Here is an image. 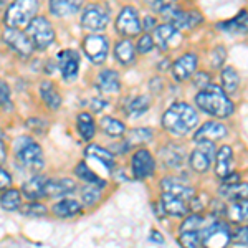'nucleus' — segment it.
<instances>
[{
    "label": "nucleus",
    "instance_id": "nucleus-15",
    "mask_svg": "<svg viewBox=\"0 0 248 248\" xmlns=\"http://www.w3.org/2000/svg\"><path fill=\"white\" fill-rule=\"evenodd\" d=\"M154 43L162 50H169L170 46H175L181 42V35L179 30L174 29L170 23H164L154 29Z\"/></svg>",
    "mask_w": 248,
    "mask_h": 248
},
{
    "label": "nucleus",
    "instance_id": "nucleus-43",
    "mask_svg": "<svg viewBox=\"0 0 248 248\" xmlns=\"http://www.w3.org/2000/svg\"><path fill=\"white\" fill-rule=\"evenodd\" d=\"M207 225V220L199 217V215H190V217H187L186 220H184V223L181 225V232L182 230H202L203 227Z\"/></svg>",
    "mask_w": 248,
    "mask_h": 248
},
{
    "label": "nucleus",
    "instance_id": "nucleus-22",
    "mask_svg": "<svg viewBox=\"0 0 248 248\" xmlns=\"http://www.w3.org/2000/svg\"><path fill=\"white\" fill-rule=\"evenodd\" d=\"M220 197L225 201H242V199L248 197V184L243 182H235V184H222L218 190Z\"/></svg>",
    "mask_w": 248,
    "mask_h": 248
},
{
    "label": "nucleus",
    "instance_id": "nucleus-47",
    "mask_svg": "<svg viewBox=\"0 0 248 248\" xmlns=\"http://www.w3.org/2000/svg\"><path fill=\"white\" fill-rule=\"evenodd\" d=\"M10 103V90L3 79H0V108L9 106Z\"/></svg>",
    "mask_w": 248,
    "mask_h": 248
},
{
    "label": "nucleus",
    "instance_id": "nucleus-45",
    "mask_svg": "<svg viewBox=\"0 0 248 248\" xmlns=\"http://www.w3.org/2000/svg\"><path fill=\"white\" fill-rule=\"evenodd\" d=\"M227 58V51L223 46H217L214 51H212V57H210V63H212V68H220L223 65Z\"/></svg>",
    "mask_w": 248,
    "mask_h": 248
},
{
    "label": "nucleus",
    "instance_id": "nucleus-12",
    "mask_svg": "<svg viewBox=\"0 0 248 248\" xmlns=\"http://www.w3.org/2000/svg\"><path fill=\"white\" fill-rule=\"evenodd\" d=\"M215 157V146L214 141H202L199 142V147L190 154V167L195 172H207L210 167V162Z\"/></svg>",
    "mask_w": 248,
    "mask_h": 248
},
{
    "label": "nucleus",
    "instance_id": "nucleus-16",
    "mask_svg": "<svg viewBox=\"0 0 248 248\" xmlns=\"http://www.w3.org/2000/svg\"><path fill=\"white\" fill-rule=\"evenodd\" d=\"M195 68H197V57L194 53H186L172 65V75L177 81H186L194 75Z\"/></svg>",
    "mask_w": 248,
    "mask_h": 248
},
{
    "label": "nucleus",
    "instance_id": "nucleus-6",
    "mask_svg": "<svg viewBox=\"0 0 248 248\" xmlns=\"http://www.w3.org/2000/svg\"><path fill=\"white\" fill-rule=\"evenodd\" d=\"M161 14L164 15V18L170 23L174 29L177 30H189V29H194V27L201 25L203 22V17L202 14L195 10H190V12H184L177 7L170 5L167 9H164Z\"/></svg>",
    "mask_w": 248,
    "mask_h": 248
},
{
    "label": "nucleus",
    "instance_id": "nucleus-23",
    "mask_svg": "<svg viewBox=\"0 0 248 248\" xmlns=\"http://www.w3.org/2000/svg\"><path fill=\"white\" fill-rule=\"evenodd\" d=\"M45 177L35 175L22 186V194L30 201H38L40 197H45Z\"/></svg>",
    "mask_w": 248,
    "mask_h": 248
},
{
    "label": "nucleus",
    "instance_id": "nucleus-50",
    "mask_svg": "<svg viewBox=\"0 0 248 248\" xmlns=\"http://www.w3.org/2000/svg\"><path fill=\"white\" fill-rule=\"evenodd\" d=\"M10 184H12L10 174H9V172H7L5 169H2V167H0V192L9 189Z\"/></svg>",
    "mask_w": 248,
    "mask_h": 248
},
{
    "label": "nucleus",
    "instance_id": "nucleus-7",
    "mask_svg": "<svg viewBox=\"0 0 248 248\" xmlns=\"http://www.w3.org/2000/svg\"><path fill=\"white\" fill-rule=\"evenodd\" d=\"M230 230L222 220H214L202 229V245L205 247H225L230 243Z\"/></svg>",
    "mask_w": 248,
    "mask_h": 248
},
{
    "label": "nucleus",
    "instance_id": "nucleus-9",
    "mask_svg": "<svg viewBox=\"0 0 248 248\" xmlns=\"http://www.w3.org/2000/svg\"><path fill=\"white\" fill-rule=\"evenodd\" d=\"M108 23H109V10L103 5H90L81 15V27L90 31L106 29Z\"/></svg>",
    "mask_w": 248,
    "mask_h": 248
},
{
    "label": "nucleus",
    "instance_id": "nucleus-14",
    "mask_svg": "<svg viewBox=\"0 0 248 248\" xmlns=\"http://www.w3.org/2000/svg\"><path fill=\"white\" fill-rule=\"evenodd\" d=\"M161 207L166 214L174 215V217H184L189 214L190 202L174 194H169V192H164L161 197Z\"/></svg>",
    "mask_w": 248,
    "mask_h": 248
},
{
    "label": "nucleus",
    "instance_id": "nucleus-51",
    "mask_svg": "<svg viewBox=\"0 0 248 248\" xmlns=\"http://www.w3.org/2000/svg\"><path fill=\"white\" fill-rule=\"evenodd\" d=\"M155 27H157V25H155V18L154 17H146L141 22V29H144L146 31H149L151 29H155Z\"/></svg>",
    "mask_w": 248,
    "mask_h": 248
},
{
    "label": "nucleus",
    "instance_id": "nucleus-2",
    "mask_svg": "<svg viewBox=\"0 0 248 248\" xmlns=\"http://www.w3.org/2000/svg\"><path fill=\"white\" fill-rule=\"evenodd\" d=\"M195 103L202 111L215 118H229L233 113V105L220 86L209 85L195 96Z\"/></svg>",
    "mask_w": 248,
    "mask_h": 248
},
{
    "label": "nucleus",
    "instance_id": "nucleus-31",
    "mask_svg": "<svg viewBox=\"0 0 248 248\" xmlns=\"http://www.w3.org/2000/svg\"><path fill=\"white\" fill-rule=\"evenodd\" d=\"M149 106H151L149 98H146V96H138V98L127 101L126 113H127V116H131V118H139V116L144 114L147 109H149Z\"/></svg>",
    "mask_w": 248,
    "mask_h": 248
},
{
    "label": "nucleus",
    "instance_id": "nucleus-26",
    "mask_svg": "<svg viewBox=\"0 0 248 248\" xmlns=\"http://www.w3.org/2000/svg\"><path fill=\"white\" fill-rule=\"evenodd\" d=\"M217 157V167H215V172L220 177H225L227 174L232 172V162H233V154H232V149L229 146H222L218 149V153L215 154Z\"/></svg>",
    "mask_w": 248,
    "mask_h": 248
},
{
    "label": "nucleus",
    "instance_id": "nucleus-38",
    "mask_svg": "<svg viewBox=\"0 0 248 248\" xmlns=\"http://www.w3.org/2000/svg\"><path fill=\"white\" fill-rule=\"evenodd\" d=\"M101 127L106 134L113 136V138H119V136H123L124 133H126L124 124L121 121H118V119L109 118V116H106V118L101 119Z\"/></svg>",
    "mask_w": 248,
    "mask_h": 248
},
{
    "label": "nucleus",
    "instance_id": "nucleus-29",
    "mask_svg": "<svg viewBox=\"0 0 248 248\" xmlns=\"http://www.w3.org/2000/svg\"><path fill=\"white\" fill-rule=\"evenodd\" d=\"M81 212L79 202L73 201V199H63L58 203L53 205V214L60 218H68V217H75Z\"/></svg>",
    "mask_w": 248,
    "mask_h": 248
},
{
    "label": "nucleus",
    "instance_id": "nucleus-8",
    "mask_svg": "<svg viewBox=\"0 0 248 248\" xmlns=\"http://www.w3.org/2000/svg\"><path fill=\"white\" fill-rule=\"evenodd\" d=\"M83 51L91 60V63L101 65L108 57V51H109V42L105 35H88L83 40Z\"/></svg>",
    "mask_w": 248,
    "mask_h": 248
},
{
    "label": "nucleus",
    "instance_id": "nucleus-42",
    "mask_svg": "<svg viewBox=\"0 0 248 248\" xmlns=\"http://www.w3.org/2000/svg\"><path fill=\"white\" fill-rule=\"evenodd\" d=\"M23 215H29V217H43L46 215V207L40 202H35L31 201V203H27V205L20 207Z\"/></svg>",
    "mask_w": 248,
    "mask_h": 248
},
{
    "label": "nucleus",
    "instance_id": "nucleus-28",
    "mask_svg": "<svg viewBox=\"0 0 248 248\" xmlns=\"http://www.w3.org/2000/svg\"><path fill=\"white\" fill-rule=\"evenodd\" d=\"M114 57L121 65H129V63L134 62L136 46L129 40H121V42H118L114 46Z\"/></svg>",
    "mask_w": 248,
    "mask_h": 248
},
{
    "label": "nucleus",
    "instance_id": "nucleus-54",
    "mask_svg": "<svg viewBox=\"0 0 248 248\" xmlns=\"http://www.w3.org/2000/svg\"><path fill=\"white\" fill-rule=\"evenodd\" d=\"M5 157H7L5 146H3V141H0V164H3V162H5Z\"/></svg>",
    "mask_w": 248,
    "mask_h": 248
},
{
    "label": "nucleus",
    "instance_id": "nucleus-25",
    "mask_svg": "<svg viewBox=\"0 0 248 248\" xmlns=\"http://www.w3.org/2000/svg\"><path fill=\"white\" fill-rule=\"evenodd\" d=\"M40 96H42L43 103L53 111L58 109L60 105H62V96H60L53 83H50V81H43L42 85H40Z\"/></svg>",
    "mask_w": 248,
    "mask_h": 248
},
{
    "label": "nucleus",
    "instance_id": "nucleus-24",
    "mask_svg": "<svg viewBox=\"0 0 248 248\" xmlns=\"http://www.w3.org/2000/svg\"><path fill=\"white\" fill-rule=\"evenodd\" d=\"M98 88L105 93H118L121 90V81L119 75L114 70H105L98 77Z\"/></svg>",
    "mask_w": 248,
    "mask_h": 248
},
{
    "label": "nucleus",
    "instance_id": "nucleus-49",
    "mask_svg": "<svg viewBox=\"0 0 248 248\" xmlns=\"http://www.w3.org/2000/svg\"><path fill=\"white\" fill-rule=\"evenodd\" d=\"M209 85H210V77H209V75L203 73V71L195 75V78H194V86L195 88H201V90H203V88H207Z\"/></svg>",
    "mask_w": 248,
    "mask_h": 248
},
{
    "label": "nucleus",
    "instance_id": "nucleus-34",
    "mask_svg": "<svg viewBox=\"0 0 248 248\" xmlns=\"http://www.w3.org/2000/svg\"><path fill=\"white\" fill-rule=\"evenodd\" d=\"M238 75L237 71H235V68L232 66H227L222 70V90L225 91V93H235L238 88Z\"/></svg>",
    "mask_w": 248,
    "mask_h": 248
},
{
    "label": "nucleus",
    "instance_id": "nucleus-48",
    "mask_svg": "<svg viewBox=\"0 0 248 248\" xmlns=\"http://www.w3.org/2000/svg\"><path fill=\"white\" fill-rule=\"evenodd\" d=\"M146 2L149 3L155 12H162L164 9H167V7L174 5L175 0H146Z\"/></svg>",
    "mask_w": 248,
    "mask_h": 248
},
{
    "label": "nucleus",
    "instance_id": "nucleus-41",
    "mask_svg": "<svg viewBox=\"0 0 248 248\" xmlns=\"http://www.w3.org/2000/svg\"><path fill=\"white\" fill-rule=\"evenodd\" d=\"M99 189H101V187L90 184V186L81 190V201L85 202L86 205H94V203L99 201V197H101V190Z\"/></svg>",
    "mask_w": 248,
    "mask_h": 248
},
{
    "label": "nucleus",
    "instance_id": "nucleus-53",
    "mask_svg": "<svg viewBox=\"0 0 248 248\" xmlns=\"http://www.w3.org/2000/svg\"><path fill=\"white\" fill-rule=\"evenodd\" d=\"M106 105H108V103L103 101V99H93V103H91V108H93V111H101Z\"/></svg>",
    "mask_w": 248,
    "mask_h": 248
},
{
    "label": "nucleus",
    "instance_id": "nucleus-1",
    "mask_svg": "<svg viewBox=\"0 0 248 248\" xmlns=\"http://www.w3.org/2000/svg\"><path fill=\"white\" fill-rule=\"evenodd\" d=\"M199 123V114L187 103H175L164 113L162 126L175 136L189 134Z\"/></svg>",
    "mask_w": 248,
    "mask_h": 248
},
{
    "label": "nucleus",
    "instance_id": "nucleus-55",
    "mask_svg": "<svg viewBox=\"0 0 248 248\" xmlns=\"http://www.w3.org/2000/svg\"><path fill=\"white\" fill-rule=\"evenodd\" d=\"M151 240H154V242H159V243H164V238L157 233V232H153V235H151Z\"/></svg>",
    "mask_w": 248,
    "mask_h": 248
},
{
    "label": "nucleus",
    "instance_id": "nucleus-46",
    "mask_svg": "<svg viewBox=\"0 0 248 248\" xmlns=\"http://www.w3.org/2000/svg\"><path fill=\"white\" fill-rule=\"evenodd\" d=\"M230 242H233L237 247H248V229H240L237 233L232 237Z\"/></svg>",
    "mask_w": 248,
    "mask_h": 248
},
{
    "label": "nucleus",
    "instance_id": "nucleus-13",
    "mask_svg": "<svg viewBox=\"0 0 248 248\" xmlns=\"http://www.w3.org/2000/svg\"><path fill=\"white\" fill-rule=\"evenodd\" d=\"M131 167H133V174L136 179H147L154 174L155 170V162L151 155L149 151L139 149L138 153L133 155L131 161Z\"/></svg>",
    "mask_w": 248,
    "mask_h": 248
},
{
    "label": "nucleus",
    "instance_id": "nucleus-40",
    "mask_svg": "<svg viewBox=\"0 0 248 248\" xmlns=\"http://www.w3.org/2000/svg\"><path fill=\"white\" fill-rule=\"evenodd\" d=\"M151 139H153V131L147 129V127H138V129L129 131L126 142L127 144H142V142H149Z\"/></svg>",
    "mask_w": 248,
    "mask_h": 248
},
{
    "label": "nucleus",
    "instance_id": "nucleus-17",
    "mask_svg": "<svg viewBox=\"0 0 248 248\" xmlns=\"http://www.w3.org/2000/svg\"><path fill=\"white\" fill-rule=\"evenodd\" d=\"M58 66L62 70V75L65 79H73L77 78L78 70H79V57L77 51L66 50L62 51L58 57Z\"/></svg>",
    "mask_w": 248,
    "mask_h": 248
},
{
    "label": "nucleus",
    "instance_id": "nucleus-4",
    "mask_svg": "<svg viewBox=\"0 0 248 248\" xmlns=\"http://www.w3.org/2000/svg\"><path fill=\"white\" fill-rule=\"evenodd\" d=\"M15 155L17 161L25 169L38 170L43 166V151L40 144L31 141L30 138H20L15 142Z\"/></svg>",
    "mask_w": 248,
    "mask_h": 248
},
{
    "label": "nucleus",
    "instance_id": "nucleus-52",
    "mask_svg": "<svg viewBox=\"0 0 248 248\" xmlns=\"http://www.w3.org/2000/svg\"><path fill=\"white\" fill-rule=\"evenodd\" d=\"M238 181H240V175L235 174V172H233V174L230 172V174H227L225 177H222V184H235Z\"/></svg>",
    "mask_w": 248,
    "mask_h": 248
},
{
    "label": "nucleus",
    "instance_id": "nucleus-56",
    "mask_svg": "<svg viewBox=\"0 0 248 248\" xmlns=\"http://www.w3.org/2000/svg\"><path fill=\"white\" fill-rule=\"evenodd\" d=\"M0 141H3V131H2V127H0Z\"/></svg>",
    "mask_w": 248,
    "mask_h": 248
},
{
    "label": "nucleus",
    "instance_id": "nucleus-35",
    "mask_svg": "<svg viewBox=\"0 0 248 248\" xmlns=\"http://www.w3.org/2000/svg\"><path fill=\"white\" fill-rule=\"evenodd\" d=\"M162 161L167 167H181L184 161L182 149L177 146H167L166 149H162Z\"/></svg>",
    "mask_w": 248,
    "mask_h": 248
},
{
    "label": "nucleus",
    "instance_id": "nucleus-39",
    "mask_svg": "<svg viewBox=\"0 0 248 248\" xmlns=\"http://www.w3.org/2000/svg\"><path fill=\"white\" fill-rule=\"evenodd\" d=\"M179 242L184 247L189 248H197L202 245V230L195 232V230H182L181 237H179Z\"/></svg>",
    "mask_w": 248,
    "mask_h": 248
},
{
    "label": "nucleus",
    "instance_id": "nucleus-36",
    "mask_svg": "<svg viewBox=\"0 0 248 248\" xmlns=\"http://www.w3.org/2000/svg\"><path fill=\"white\" fill-rule=\"evenodd\" d=\"M86 155H90V157H93V159H98L99 162L105 164L108 169H113V167H114V157H113V154L108 153L106 149H103L101 146H96V144H93V146H88Z\"/></svg>",
    "mask_w": 248,
    "mask_h": 248
},
{
    "label": "nucleus",
    "instance_id": "nucleus-10",
    "mask_svg": "<svg viewBox=\"0 0 248 248\" xmlns=\"http://www.w3.org/2000/svg\"><path fill=\"white\" fill-rule=\"evenodd\" d=\"M3 42L22 58H29L31 51L35 50L29 35L20 31L18 29H12V27H7L5 31H3Z\"/></svg>",
    "mask_w": 248,
    "mask_h": 248
},
{
    "label": "nucleus",
    "instance_id": "nucleus-44",
    "mask_svg": "<svg viewBox=\"0 0 248 248\" xmlns=\"http://www.w3.org/2000/svg\"><path fill=\"white\" fill-rule=\"evenodd\" d=\"M154 38L151 37V35H142L141 38H139V42H138V45H136V51L138 53H141V55H144V53H149L151 50L154 48Z\"/></svg>",
    "mask_w": 248,
    "mask_h": 248
},
{
    "label": "nucleus",
    "instance_id": "nucleus-3",
    "mask_svg": "<svg viewBox=\"0 0 248 248\" xmlns=\"http://www.w3.org/2000/svg\"><path fill=\"white\" fill-rule=\"evenodd\" d=\"M38 0H14L5 12V25L12 29L27 27L35 18Z\"/></svg>",
    "mask_w": 248,
    "mask_h": 248
},
{
    "label": "nucleus",
    "instance_id": "nucleus-33",
    "mask_svg": "<svg viewBox=\"0 0 248 248\" xmlns=\"http://www.w3.org/2000/svg\"><path fill=\"white\" fill-rule=\"evenodd\" d=\"M0 205H2L3 210H18L22 207V194L15 189L5 190L0 197Z\"/></svg>",
    "mask_w": 248,
    "mask_h": 248
},
{
    "label": "nucleus",
    "instance_id": "nucleus-27",
    "mask_svg": "<svg viewBox=\"0 0 248 248\" xmlns=\"http://www.w3.org/2000/svg\"><path fill=\"white\" fill-rule=\"evenodd\" d=\"M218 29L227 30V31H230V33H233V35H237V33L238 35L240 33H248V14H247L245 10L240 12V14L235 18L227 20V22L220 23Z\"/></svg>",
    "mask_w": 248,
    "mask_h": 248
},
{
    "label": "nucleus",
    "instance_id": "nucleus-11",
    "mask_svg": "<svg viewBox=\"0 0 248 248\" xmlns=\"http://www.w3.org/2000/svg\"><path fill=\"white\" fill-rule=\"evenodd\" d=\"M116 30L124 37H134L141 31V20L134 7H124L116 18Z\"/></svg>",
    "mask_w": 248,
    "mask_h": 248
},
{
    "label": "nucleus",
    "instance_id": "nucleus-19",
    "mask_svg": "<svg viewBox=\"0 0 248 248\" xmlns=\"http://www.w3.org/2000/svg\"><path fill=\"white\" fill-rule=\"evenodd\" d=\"M81 5H83V0H50V3H48L50 14L60 18L75 15L81 9Z\"/></svg>",
    "mask_w": 248,
    "mask_h": 248
},
{
    "label": "nucleus",
    "instance_id": "nucleus-32",
    "mask_svg": "<svg viewBox=\"0 0 248 248\" xmlns=\"http://www.w3.org/2000/svg\"><path fill=\"white\" fill-rule=\"evenodd\" d=\"M75 174H77V177H79V181H85L88 184H93V186H98V187L106 186V182L103 181L101 177H98V175L86 166V162H79L78 166L75 167Z\"/></svg>",
    "mask_w": 248,
    "mask_h": 248
},
{
    "label": "nucleus",
    "instance_id": "nucleus-37",
    "mask_svg": "<svg viewBox=\"0 0 248 248\" xmlns=\"http://www.w3.org/2000/svg\"><path fill=\"white\" fill-rule=\"evenodd\" d=\"M227 215H229L233 222H247L248 220V197L235 202L233 205L227 210Z\"/></svg>",
    "mask_w": 248,
    "mask_h": 248
},
{
    "label": "nucleus",
    "instance_id": "nucleus-57",
    "mask_svg": "<svg viewBox=\"0 0 248 248\" xmlns=\"http://www.w3.org/2000/svg\"><path fill=\"white\" fill-rule=\"evenodd\" d=\"M247 229H248V227H247Z\"/></svg>",
    "mask_w": 248,
    "mask_h": 248
},
{
    "label": "nucleus",
    "instance_id": "nucleus-18",
    "mask_svg": "<svg viewBox=\"0 0 248 248\" xmlns=\"http://www.w3.org/2000/svg\"><path fill=\"white\" fill-rule=\"evenodd\" d=\"M227 136V127L220 123L209 121L205 123L202 127H199V131L195 133L194 139L195 142H202V141H217Z\"/></svg>",
    "mask_w": 248,
    "mask_h": 248
},
{
    "label": "nucleus",
    "instance_id": "nucleus-30",
    "mask_svg": "<svg viewBox=\"0 0 248 248\" xmlns=\"http://www.w3.org/2000/svg\"><path fill=\"white\" fill-rule=\"evenodd\" d=\"M77 124H78L79 136H81L85 141H91V139H93V136H94V133H96L94 121H93V118H91V114H88V113L78 114Z\"/></svg>",
    "mask_w": 248,
    "mask_h": 248
},
{
    "label": "nucleus",
    "instance_id": "nucleus-5",
    "mask_svg": "<svg viewBox=\"0 0 248 248\" xmlns=\"http://www.w3.org/2000/svg\"><path fill=\"white\" fill-rule=\"evenodd\" d=\"M27 35L35 50H45L55 40V30L45 17H35L31 20L27 25Z\"/></svg>",
    "mask_w": 248,
    "mask_h": 248
},
{
    "label": "nucleus",
    "instance_id": "nucleus-20",
    "mask_svg": "<svg viewBox=\"0 0 248 248\" xmlns=\"http://www.w3.org/2000/svg\"><path fill=\"white\" fill-rule=\"evenodd\" d=\"M77 189V184L71 179H51L45 182V197H62L71 194Z\"/></svg>",
    "mask_w": 248,
    "mask_h": 248
},
{
    "label": "nucleus",
    "instance_id": "nucleus-21",
    "mask_svg": "<svg viewBox=\"0 0 248 248\" xmlns=\"http://www.w3.org/2000/svg\"><path fill=\"white\" fill-rule=\"evenodd\" d=\"M161 187H162L164 192L174 194V195H177V197H182V199H186V201H189V202L195 197V190L192 189L190 186H187L186 182L179 181V179H170V177L164 179Z\"/></svg>",
    "mask_w": 248,
    "mask_h": 248
}]
</instances>
